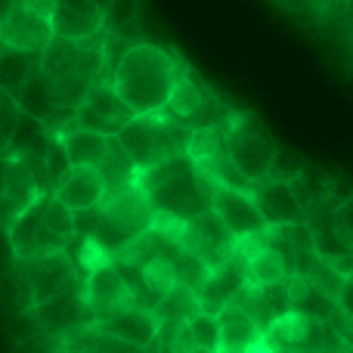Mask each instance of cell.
<instances>
[{
    "label": "cell",
    "mask_w": 353,
    "mask_h": 353,
    "mask_svg": "<svg viewBox=\"0 0 353 353\" xmlns=\"http://www.w3.org/2000/svg\"><path fill=\"white\" fill-rule=\"evenodd\" d=\"M176 72H180V56H174L161 43L140 41L128 50L118 72L112 74V87L137 115L161 112L171 99Z\"/></svg>",
    "instance_id": "cell-1"
},
{
    "label": "cell",
    "mask_w": 353,
    "mask_h": 353,
    "mask_svg": "<svg viewBox=\"0 0 353 353\" xmlns=\"http://www.w3.org/2000/svg\"><path fill=\"white\" fill-rule=\"evenodd\" d=\"M103 37L105 28L93 37H81V41L53 37V43L43 50L41 72L50 78L65 109H78L99 81H109L103 65Z\"/></svg>",
    "instance_id": "cell-2"
},
{
    "label": "cell",
    "mask_w": 353,
    "mask_h": 353,
    "mask_svg": "<svg viewBox=\"0 0 353 353\" xmlns=\"http://www.w3.org/2000/svg\"><path fill=\"white\" fill-rule=\"evenodd\" d=\"M137 183L146 189L155 211L176 214L183 220H195L211 211L214 183L189 159V152L174 155V159L149 168V171H140Z\"/></svg>",
    "instance_id": "cell-3"
},
{
    "label": "cell",
    "mask_w": 353,
    "mask_h": 353,
    "mask_svg": "<svg viewBox=\"0 0 353 353\" xmlns=\"http://www.w3.org/2000/svg\"><path fill=\"white\" fill-rule=\"evenodd\" d=\"M78 236L74 211L65 208L53 192H43L16 223L6 230V245L12 257H41L68 251Z\"/></svg>",
    "instance_id": "cell-4"
},
{
    "label": "cell",
    "mask_w": 353,
    "mask_h": 353,
    "mask_svg": "<svg viewBox=\"0 0 353 353\" xmlns=\"http://www.w3.org/2000/svg\"><path fill=\"white\" fill-rule=\"evenodd\" d=\"M189 137H192V128L176 121L171 112L161 109V112H146V115H134L128 128L118 134V140L128 149L130 161L137 165V174H140L174 159V155L189 152Z\"/></svg>",
    "instance_id": "cell-5"
},
{
    "label": "cell",
    "mask_w": 353,
    "mask_h": 353,
    "mask_svg": "<svg viewBox=\"0 0 353 353\" xmlns=\"http://www.w3.org/2000/svg\"><path fill=\"white\" fill-rule=\"evenodd\" d=\"M223 140H226V152L236 161V168L248 176L251 183L263 180L270 174V165L276 159V137L263 128V121L254 112L245 109H232L230 118L223 121Z\"/></svg>",
    "instance_id": "cell-6"
},
{
    "label": "cell",
    "mask_w": 353,
    "mask_h": 353,
    "mask_svg": "<svg viewBox=\"0 0 353 353\" xmlns=\"http://www.w3.org/2000/svg\"><path fill=\"white\" fill-rule=\"evenodd\" d=\"M189 159L205 171V176L211 183L245 189V192H251V186H254V183L236 168L230 152H226L223 124H220V128H195L192 137H189Z\"/></svg>",
    "instance_id": "cell-7"
},
{
    "label": "cell",
    "mask_w": 353,
    "mask_h": 353,
    "mask_svg": "<svg viewBox=\"0 0 353 353\" xmlns=\"http://www.w3.org/2000/svg\"><path fill=\"white\" fill-rule=\"evenodd\" d=\"M134 115L137 112L118 97L112 81H99L84 97V103L74 109V124L87 128V130H97V134H103V137H118L130 124Z\"/></svg>",
    "instance_id": "cell-8"
},
{
    "label": "cell",
    "mask_w": 353,
    "mask_h": 353,
    "mask_svg": "<svg viewBox=\"0 0 353 353\" xmlns=\"http://www.w3.org/2000/svg\"><path fill=\"white\" fill-rule=\"evenodd\" d=\"M84 301H87L90 323H99V319L137 304L134 292H130V285L124 282V276L118 273L115 261L84 276Z\"/></svg>",
    "instance_id": "cell-9"
},
{
    "label": "cell",
    "mask_w": 353,
    "mask_h": 353,
    "mask_svg": "<svg viewBox=\"0 0 353 353\" xmlns=\"http://www.w3.org/2000/svg\"><path fill=\"white\" fill-rule=\"evenodd\" d=\"M16 99H19V109H22L25 115H31L41 124H47L53 134H62V130H68L74 124V109H65V105L59 103L53 84H50V78L43 72H37L34 78L16 93Z\"/></svg>",
    "instance_id": "cell-10"
},
{
    "label": "cell",
    "mask_w": 353,
    "mask_h": 353,
    "mask_svg": "<svg viewBox=\"0 0 353 353\" xmlns=\"http://www.w3.org/2000/svg\"><path fill=\"white\" fill-rule=\"evenodd\" d=\"M211 211L223 220V226L232 232V236L267 230V220H263L254 195L245 192V189H232V186H220V183H214Z\"/></svg>",
    "instance_id": "cell-11"
},
{
    "label": "cell",
    "mask_w": 353,
    "mask_h": 353,
    "mask_svg": "<svg viewBox=\"0 0 353 353\" xmlns=\"http://www.w3.org/2000/svg\"><path fill=\"white\" fill-rule=\"evenodd\" d=\"M183 251H192L199 254L208 267H220L232 257V232L223 226V220L214 211L201 214V217L189 220L186 230V242H183Z\"/></svg>",
    "instance_id": "cell-12"
},
{
    "label": "cell",
    "mask_w": 353,
    "mask_h": 353,
    "mask_svg": "<svg viewBox=\"0 0 353 353\" xmlns=\"http://www.w3.org/2000/svg\"><path fill=\"white\" fill-rule=\"evenodd\" d=\"M257 208H261L267 226H285V223H307V211L301 205V199L294 195V186L285 180H273L263 176L251 186Z\"/></svg>",
    "instance_id": "cell-13"
},
{
    "label": "cell",
    "mask_w": 353,
    "mask_h": 353,
    "mask_svg": "<svg viewBox=\"0 0 353 353\" xmlns=\"http://www.w3.org/2000/svg\"><path fill=\"white\" fill-rule=\"evenodd\" d=\"M0 34H3L6 47L43 53L53 43L56 31H53V19H41V16H31V12L19 10V6H10L0 16Z\"/></svg>",
    "instance_id": "cell-14"
},
{
    "label": "cell",
    "mask_w": 353,
    "mask_h": 353,
    "mask_svg": "<svg viewBox=\"0 0 353 353\" xmlns=\"http://www.w3.org/2000/svg\"><path fill=\"white\" fill-rule=\"evenodd\" d=\"M105 192H109V186H105L99 168H93V165L68 168L65 176L59 180V186L53 189L56 199H59L65 208H72L74 214L90 211V208H99L103 205V199H105Z\"/></svg>",
    "instance_id": "cell-15"
},
{
    "label": "cell",
    "mask_w": 353,
    "mask_h": 353,
    "mask_svg": "<svg viewBox=\"0 0 353 353\" xmlns=\"http://www.w3.org/2000/svg\"><path fill=\"white\" fill-rule=\"evenodd\" d=\"M105 28V10L97 0H56L53 12V31L56 37L81 41L93 37Z\"/></svg>",
    "instance_id": "cell-16"
},
{
    "label": "cell",
    "mask_w": 353,
    "mask_h": 353,
    "mask_svg": "<svg viewBox=\"0 0 353 353\" xmlns=\"http://www.w3.org/2000/svg\"><path fill=\"white\" fill-rule=\"evenodd\" d=\"M93 325H99L103 332H109V335H115V338H124V341L137 344V347H149V344L159 338L161 319H159V313L149 310V307L134 304V307H124V310L99 319V323H93Z\"/></svg>",
    "instance_id": "cell-17"
},
{
    "label": "cell",
    "mask_w": 353,
    "mask_h": 353,
    "mask_svg": "<svg viewBox=\"0 0 353 353\" xmlns=\"http://www.w3.org/2000/svg\"><path fill=\"white\" fill-rule=\"evenodd\" d=\"M245 285V261L242 257L232 254L226 263H220V267L211 270V276H208V282L199 288V304L205 313H214L217 316L220 310H223L226 304H232V298H236V292Z\"/></svg>",
    "instance_id": "cell-18"
},
{
    "label": "cell",
    "mask_w": 353,
    "mask_h": 353,
    "mask_svg": "<svg viewBox=\"0 0 353 353\" xmlns=\"http://www.w3.org/2000/svg\"><path fill=\"white\" fill-rule=\"evenodd\" d=\"M217 316H220V338H223L220 353H251L254 344L263 341V329L239 304H226Z\"/></svg>",
    "instance_id": "cell-19"
},
{
    "label": "cell",
    "mask_w": 353,
    "mask_h": 353,
    "mask_svg": "<svg viewBox=\"0 0 353 353\" xmlns=\"http://www.w3.org/2000/svg\"><path fill=\"white\" fill-rule=\"evenodd\" d=\"M37 307L34 292H31L28 279H25L19 261L10 254V261L0 263V313L3 316H25Z\"/></svg>",
    "instance_id": "cell-20"
},
{
    "label": "cell",
    "mask_w": 353,
    "mask_h": 353,
    "mask_svg": "<svg viewBox=\"0 0 353 353\" xmlns=\"http://www.w3.org/2000/svg\"><path fill=\"white\" fill-rule=\"evenodd\" d=\"M62 143V149H65V159L68 165H93L97 168L99 161L105 159V149H109V137L97 134V130H87V128H78V124H72L68 130H62V134H56Z\"/></svg>",
    "instance_id": "cell-21"
},
{
    "label": "cell",
    "mask_w": 353,
    "mask_h": 353,
    "mask_svg": "<svg viewBox=\"0 0 353 353\" xmlns=\"http://www.w3.org/2000/svg\"><path fill=\"white\" fill-rule=\"evenodd\" d=\"M143 350L146 347H137V344L124 341V338L109 335V332H103L93 323L65 335V353H143Z\"/></svg>",
    "instance_id": "cell-22"
},
{
    "label": "cell",
    "mask_w": 353,
    "mask_h": 353,
    "mask_svg": "<svg viewBox=\"0 0 353 353\" xmlns=\"http://www.w3.org/2000/svg\"><path fill=\"white\" fill-rule=\"evenodd\" d=\"M41 56L43 53H28V50L16 47H0V87L16 97L37 72H41Z\"/></svg>",
    "instance_id": "cell-23"
},
{
    "label": "cell",
    "mask_w": 353,
    "mask_h": 353,
    "mask_svg": "<svg viewBox=\"0 0 353 353\" xmlns=\"http://www.w3.org/2000/svg\"><path fill=\"white\" fill-rule=\"evenodd\" d=\"M313 329V319L301 310H285L282 316H276L270 323V329L263 332V341L270 344V350H298L304 344L307 332Z\"/></svg>",
    "instance_id": "cell-24"
},
{
    "label": "cell",
    "mask_w": 353,
    "mask_h": 353,
    "mask_svg": "<svg viewBox=\"0 0 353 353\" xmlns=\"http://www.w3.org/2000/svg\"><path fill=\"white\" fill-rule=\"evenodd\" d=\"M294 273L292 263H288V257L282 254L279 248H263L257 257H251L248 263H245V282L248 285H279V282H285V276Z\"/></svg>",
    "instance_id": "cell-25"
},
{
    "label": "cell",
    "mask_w": 353,
    "mask_h": 353,
    "mask_svg": "<svg viewBox=\"0 0 353 353\" xmlns=\"http://www.w3.org/2000/svg\"><path fill=\"white\" fill-rule=\"evenodd\" d=\"M99 174H103L105 186L109 189H121L128 186V183L137 180V165L130 161L128 149L121 146V140L118 137H109V149H105V159L99 161Z\"/></svg>",
    "instance_id": "cell-26"
},
{
    "label": "cell",
    "mask_w": 353,
    "mask_h": 353,
    "mask_svg": "<svg viewBox=\"0 0 353 353\" xmlns=\"http://www.w3.org/2000/svg\"><path fill=\"white\" fill-rule=\"evenodd\" d=\"M155 313H159L161 323H189L195 313H201L199 292H192L189 285H174L171 292L159 301Z\"/></svg>",
    "instance_id": "cell-27"
},
{
    "label": "cell",
    "mask_w": 353,
    "mask_h": 353,
    "mask_svg": "<svg viewBox=\"0 0 353 353\" xmlns=\"http://www.w3.org/2000/svg\"><path fill=\"white\" fill-rule=\"evenodd\" d=\"M143 282H146V292L155 301H161L174 285H180V273H176V257H152V261L143 263Z\"/></svg>",
    "instance_id": "cell-28"
},
{
    "label": "cell",
    "mask_w": 353,
    "mask_h": 353,
    "mask_svg": "<svg viewBox=\"0 0 353 353\" xmlns=\"http://www.w3.org/2000/svg\"><path fill=\"white\" fill-rule=\"evenodd\" d=\"M68 257L74 261L81 276H87V273H93V270L115 261V254H112L103 242H97L93 236H74V242L68 245Z\"/></svg>",
    "instance_id": "cell-29"
},
{
    "label": "cell",
    "mask_w": 353,
    "mask_h": 353,
    "mask_svg": "<svg viewBox=\"0 0 353 353\" xmlns=\"http://www.w3.org/2000/svg\"><path fill=\"white\" fill-rule=\"evenodd\" d=\"M137 25H140V0H112L105 10V28L118 31L130 41H140Z\"/></svg>",
    "instance_id": "cell-30"
},
{
    "label": "cell",
    "mask_w": 353,
    "mask_h": 353,
    "mask_svg": "<svg viewBox=\"0 0 353 353\" xmlns=\"http://www.w3.org/2000/svg\"><path fill=\"white\" fill-rule=\"evenodd\" d=\"M186 329H189V338H192L195 347H208V350L220 353V344H223V338H220V316L201 310L189 319Z\"/></svg>",
    "instance_id": "cell-31"
},
{
    "label": "cell",
    "mask_w": 353,
    "mask_h": 353,
    "mask_svg": "<svg viewBox=\"0 0 353 353\" xmlns=\"http://www.w3.org/2000/svg\"><path fill=\"white\" fill-rule=\"evenodd\" d=\"M19 118H22V109H19V99L12 97L10 90L0 87V155H6L12 143V134L19 128Z\"/></svg>",
    "instance_id": "cell-32"
},
{
    "label": "cell",
    "mask_w": 353,
    "mask_h": 353,
    "mask_svg": "<svg viewBox=\"0 0 353 353\" xmlns=\"http://www.w3.org/2000/svg\"><path fill=\"white\" fill-rule=\"evenodd\" d=\"M304 168H307V161L301 159L298 152H292V149L279 146V149H276V159H273V165H270V174H267V176H273V180L294 183L301 174H304Z\"/></svg>",
    "instance_id": "cell-33"
},
{
    "label": "cell",
    "mask_w": 353,
    "mask_h": 353,
    "mask_svg": "<svg viewBox=\"0 0 353 353\" xmlns=\"http://www.w3.org/2000/svg\"><path fill=\"white\" fill-rule=\"evenodd\" d=\"M152 230L159 232V236L165 239V242H171V245H176V248H183V242H186V230H189V220L176 217V214L155 211Z\"/></svg>",
    "instance_id": "cell-34"
},
{
    "label": "cell",
    "mask_w": 353,
    "mask_h": 353,
    "mask_svg": "<svg viewBox=\"0 0 353 353\" xmlns=\"http://www.w3.org/2000/svg\"><path fill=\"white\" fill-rule=\"evenodd\" d=\"M12 353H65V335H47V332H34V335L16 341Z\"/></svg>",
    "instance_id": "cell-35"
},
{
    "label": "cell",
    "mask_w": 353,
    "mask_h": 353,
    "mask_svg": "<svg viewBox=\"0 0 353 353\" xmlns=\"http://www.w3.org/2000/svg\"><path fill=\"white\" fill-rule=\"evenodd\" d=\"M332 226H335V239H341L347 248H353V195H347L332 211Z\"/></svg>",
    "instance_id": "cell-36"
},
{
    "label": "cell",
    "mask_w": 353,
    "mask_h": 353,
    "mask_svg": "<svg viewBox=\"0 0 353 353\" xmlns=\"http://www.w3.org/2000/svg\"><path fill=\"white\" fill-rule=\"evenodd\" d=\"M10 6H19V10L31 12V16H41V19H53V12H56V0H10Z\"/></svg>",
    "instance_id": "cell-37"
},
{
    "label": "cell",
    "mask_w": 353,
    "mask_h": 353,
    "mask_svg": "<svg viewBox=\"0 0 353 353\" xmlns=\"http://www.w3.org/2000/svg\"><path fill=\"white\" fill-rule=\"evenodd\" d=\"M335 304H338V310H344L353 319V279H350V276L344 279V285H341V292H338Z\"/></svg>",
    "instance_id": "cell-38"
},
{
    "label": "cell",
    "mask_w": 353,
    "mask_h": 353,
    "mask_svg": "<svg viewBox=\"0 0 353 353\" xmlns=\"http://www.w3.org/2000/svg\"><path fill=\"white\" fill-rule=\"evenodd\" d=\"M3 176H6V155H0V211H3ZM3 236V230H0Z\"/></svg>",
    "instance_id": "cell-39"
},
{
    "label": "cell",
    "mask_w": 353,
    "mask_h": 353,
    "mask_svg": "<svg viewBox=\"0 0 353 353\" xmlns=\"http://www.w3.org/2000/svg\"><path fill=\"white\" fill-rule=\"evenodd\" d=\"M6 10H10V0H0V16H3Z\"/></svg>",
    "instance_id": "cell-40"
},
{
    "label": "cell",
    "mask_w": 353,
    "mask_h": 353,
    "mask_svg": "<svg viewBox=\"0 0 353 353\" xmlns=\"http://www.w3.org/2000/svg\"><path fill=\"white\" fill-rule=\"evenodd\" d=\"M97 3L103 6V10H109V3H112V0H97Z\"/></svg>",
    "instance_id": "cell-41"
},
{
    "label": "cell",
    "mask_w": 353,
    "mask_h": 353,
    "mask_svg": "<svg viewBox=\"0 0 353 353\" xmlns=\"http://www.w3.org/2000/svg\"><path fill=\"white\" fill-rule=\"evenodd\" d=\"M0 47H3V34H0Z\"/></svg>",
    "instance_id": "cell-42"
},
{
    "label": "cell",
    "mask_w": 353,
    "mask_h": 353,
    "mask_svg": "<svg viewBox=\"0 0 353 353\" xmlns=\"http://www.w3.org/2000/svg\"><path fill=\"white\" fill-rule=\"evenodd\" d=\"M347 3H350V0H347Z\"/></svg>",
    "instance_id": "cell-43"
}]
</instances>
